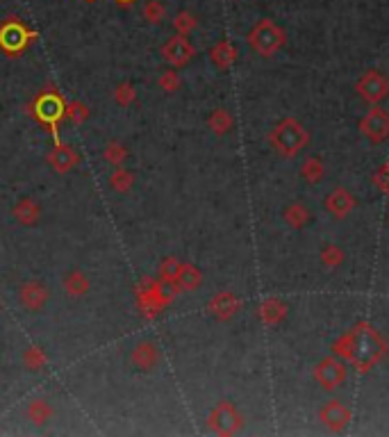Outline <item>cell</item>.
I'll use <instances>...</instances> for the list:
<instances>
[{
  "label": "cell",
  "mask_w": 389,
  "mask_h": 437,
  "mask_svg": "<svg viewBox=\"0 0 389 437\" xmlns=\"http://www.w3.org/2000/svg\"><path fill=\"white\" fill-rule=\"evenodd\" d=\"M248 41L259 52V55H271V52H276L280 46L285 43V32H282L273 21L264 19V21H259L253 30H250Z\"/></svg>",
  "instance_id": "6da1fadb"
},
{
  "label": "cell",
  "mask_w": 389,
  "mask_h": 437,
  "mask_svg": "<svg viewBox=\"0 0 389 437\" xmlns=\"http://www.w3.org/2000/svg\"><path fill=\"white\" fill-rule=\"evenodd\" d=\"M37 37V32H30L26 30L21 21H7L3 28H0V46L7 50V52H19L23 50L26 46L32 41Z\"/></svg>",
  "instance_id": "7a4b0ae2"
},
{
  "label": "cell",
  "mask_w": 389,
  "mask_h": 437,
  "mask_svg": "<svg viewBox=\"0 0 389 437\" xmlns=\"http://www.w3.org/2000/svg\"><path fill=\"white\" fill-rule=\"evenodd\" d=\"M48 296H50V291L43 282L32 280V282H26V285L19 287V303L30 312L43 310L46 303H48Z\"/></svg>",
  "instance_id": "3957f363"
},
{
  "label": "cell",
  "mask_w": 389,
  "mask_h": 437,
  "mask_svg": "<svg viewBox=\"0 0 389 437\" xmlns=\"http://www.w3.org/2000/svg\"><path fill=\"white\" fill-rule=\"evenodd\" d=\"M162 57L171 66H185V64H189V59L194 57V46L182 35L171 37V39L162 46Z\"/></svg>",
  "instance_id": "277c9868"
},
{
  "label": "cell",
  "mask_w": 389,
  "mask_h": 437,
  "mask_svg": "<svg viewBox=\"0 0 389 437\" xmlns=\"http://www.w3.org/2000/svg\"><path fill=\"white\" fill-rule=\"evenodd\" d=\"M210 428L221 435H230L239 428V415L230 403H219L210 415Z\"/></svg>",
  "instance_id": "5b68a950"
},
{
  "label": "cell",
  "mask_w": 389,
  "mask_h": 437,
  "mask_svg": "<svg viewBox=\"0 0 389 437\" xmlns=\"http://www.w3.org/2000/svg\"><path fill=\"white\" fill-rule=\"evenodd\" d=\"M130 362L139 371H152L159 365V351L152 342H139L130 353Z\"/></svg>",
  "instance_id": "8992f818"
},
{
  "label": "cell",
  "mask_w": 389,
  "mask_h": 437,
  "mask_svg": "<svg viewBox=\"0 0 389 437\" xmlns=\"http://www.w3.org/2000/svg\"><path fill=\"white\" fill-rule=\"evenodd\" d=\"M78 162H80V155L66 144H55V148L48 153V164L55 173H68L71 168H75Z\"/></svg>",
  "instance_id": "52a82bcc"
},
{
  "label": "cell",
  "mask_w": 389,
  "mask_h": 437,
  "mask_svg": "<svg viewBox=\"0 0 389 437\" xmlns=\"http://www.w3.org/2000/svg\"><path fill=\"white\" fill-rule=\"evenodd\" d=\"M37 117L48 126H55L64 117V103L57 94H46L37 101Z\"/></svg>",
  "instance_id": "ba28073f"
},
{
  "label": "cell",
  "mask_w": 389,
  "mask_h": 437,
  "mask_svg": "<svg viewBox=\"0 0 389 437\" xmlns=\"http://www.w3.org/2000/svg\"><path fill=\"white\" fill-rule=\"evenodd\" d=\"M273 144L278 146L280 153H287V155H292V153L299 148L303 144V133L301 128H296L292 124H282L276 133H273Z\"/></svg>",
  "instance_id": "9c48e42d"
},
{
  "label": "cell",
  "mask_w": 389,
  "mask_h": 437,
  "mask_svg": "<svg viewBox=\"0 0 389 437\" xmlns=\"http://www.w3.org/2000/svg\"><path fill=\"white\" fill-rule=\"evenodd\" d=\"M376 335H373L371 331H367V328H360L353 340V358L357 360V362L367 365L369 360L376 358Z\"/></svg>",
  "instance_id": "30bf717a"
},
{
  "label": "cell",
  "mask_w": 389,
  "mask_h": 437,
  "mask_svg": "<svg viewBox=\"0 0 389 437\" xmlns=\"http://www.w3.org/2000/svg\"><path fill=\"white\" fill-rule=\"evenodd\" d=\"M14 219L19 221V224L23 226H32L39 221L41 217V210H39V205H37V201H32V198H21V201L14 205Z\"/></svg>",
  "instance_id": "8fae6325"
},
{
  "label": "cell",
  "mask_w": 389,
  "mask_h": 437,
  "mask_svg": "<svg viewBox=\"0 0 389 437\" xmlns=\"http://www.w3.org/2000/svg\"><path fill=\"white\" fill-rule=\"evenodd\" d=\"M239 308V303H237V298H235L232 294H228V291H223V294H219L212 298V303H210V310L215 317L219 319H228V317H232L235 312H237Z\"/></svg>",
  "instance_id": "7c38bea8"
},
{
  "label": "cell",
  "mask_w": 389,
  "mask_h": 437,
  "mask_svg": "<svg viewBox=\"0 0 389 437\" xmlns=\"http://www.w3.org/2000/svg\"><path fill=\"white\" fill-rule=\"evenodd\" d=\"M64 291L71 298H82L89 291V278L82 271H71L64 275Z\"/></svg>",
  "instance_id": "4fadbf2b"
},
{
  "label": "cell",
  "mask_w": 389,
  "mask_h": 437,
  "mask_svg": "<svg viewBox=\"0 0 389 437\" xmlns=\"http://www.w3.org/2000/svg\"><path fill=\"white\" fill-rule=\"evenodd\" d=\"M28 417H30V421H32V424H37V426L48 424L50 417H52L50 403L46 401V398H34V401L28 405Z\"/></svg>",
  "instance_id": "5bb4252c"
},
{
  "label": "cell",
  "mask_w": 389,
  "mask_h": 437,
  "mask_svg": "<svg viewBox=\"0 0 389 437\" xmlns=\"http://www.w3.org/2000/svg\"><path fill=\"white\" fill-rule=\"evenodd\" d=\"M201 280H203L201 271H198L196 266L182 264L178 278H175V287H178V289H196L198 285H201Z\"/></svg>",
  "instance_id": "9a60e30c"
},
{
  "label": "cell",
  "mask_w": 389,
  "mask_h": 437,
  "mask_svg": "<svg viewBox=\"0 0 389 437\" xmlns=\"http://www.w3.org/2000/svg\"><path fill=\"white\" fill-rule=\"evenodd\" d=\"M235 57H237V50H235V46L230 41H221L212 48V59H215V64L221 68L230 66L235 62Z\"/></svg>",
  "instance_id": "2e32d148"
},
{
  "label": "cell",
  "mask_w": 389,
  "mask_h": 437,
  "mask_svg": "<svg viewBox=\"0 0 389 437\" xmlns=\"http://www.w3.org/2000/svg\"><path fill=\"white\" fill-rule=\"evenodd\" d=\"M64 117L71 121L73 126H80L89 119V107L80 101H73V103L64 105Z\"/></svg>",
  "instance_id": "e0dca14e"
},
{
  "label": "cell",
  "mask_w": 389,
  "mask_h": 437,
  "mask_svg": "<svg viewBox=\"0 0 389 437\" xmlns=\"http://www.w3.org/2000/svg\"><path fill=\"white\" fill-rule=\"evenodd\" d=\"M132 182H134L132 173H130L128 168H123V166H117V168H114V173L110 175V185H112V189H114V191H121V194H123V191H128L130 187H132Z\"/></svg>",
  "instance_id": "ac0fdd59"
},
{
  "label": "cell",
  "mask_w": 389,
  "mask_h": 437,
  "mask_svg": "<svg viewBox=\"0 0 389 437\" xmlns=\"http://www.w3.org/2000/svg\"><path fill=\"white\" fill-rule=\"evenodd\" d=\"M46 362H48V360H46V353L39 347H30L26 353H23V365H26L30 371L46 369Z\"/></svg>",
  "instance_id": "d6986e66"
},
{
  "label": "cell",
  "mask_w": 389,
  "mask_h": 437,
  "mask_svg": "<svg viewBox=\"0 0 389 437\" xmlns=\"http://www.w3.org/2000/svg\"><path fill=\"white\" fill-rule=\"evenodd\" d=\"M385 89H387V84L378 73H369V78L362 82V91L367 98H383Z\"/></svg>",
  "instance_id": "ffe728a7"
},
{
  "label": "cell",
  "mask_w": 389,
  "mask_h": 437,
  "mask_svg": "<svg viewBox=\"0 0 389 437\" xmlns=\"http://www.w3.org/2000/svg\"><path fill=\"white\" fill-rule=\"evenodd\" d=\"M319 378L323 380L326 387H335L337 385V380L341 378V365L332 362V360H326L323 367L319 369Z\"/></svg>",
  "instance_id": "44dd1931"
},
{
  "label": "cell",
  "mask_w": 389,
  "mask_h": 437,
  "mask_svg": "<svg viewBox=\"0 0 389 437\" xmlns=\"http://www.w3.org/2000/svg\"><path fill=\"white\" fill-rule=\"evenodd\" d=\"M103 157L108 159L112 166H121L126 162V157H128V148L123 144H119V142H110L108 146H105Z\"/></svg>",
  "instance_id": "7402d4cb"
},
{
  "label": "cell",
  "mask_w": 389,
  "mask_h": 437,
  "mask_svg": "<svg viewBox=\"0 0 389 437\" xmlns=\"http://www.w3.org/2000/svg\"><path fill=\"white\" fill-rule=\"evenodd\" d=\"M198 26V21L194 14H189V12H180L178 17L173 19V28H175V32L182 35V37H187L189 32H194Z\"/></svg>",
  "instance_id": "603a6c76"
},
{
  "label": "cell",
  "mask_w": 389,
  "mask_h": 437,
  "mask_svg": "<svg viewBox=\"0 0 389 437\" xmlns=\"http://www.w3.org/2000/svg\"><path fill=\"white\" fill-rule=\"evenodd\" d=\"M166 17V7L159 3V0H148L146 7H143V19L152 26H157V23H162Z\"/></svg>",
  "instance_id": "cb8c5ba5"
},
{
  "label": "cell",
  "mask_w": 389,
  "mask_h": 437,
  "mask_svg": "<svg viewBox=\"0 0 389 437\" xmlns=\"http://www.w3.org/2000/svg\"><path fill=\"white\" fill-rule=\"evenodd\" d=\"M180 266H182L180 260L166 258L164 262L159 264V278L166 280V282H173V285H175V278H178V273H180Z\"/></svg>",
  "instance_id": "d4e9b609"
},
{
  "label": "cell",
  "mask_w": 389,
  "mask_h": 437,
  "mask_svg": "<svg viewBox=\"0 0 389 437\" xmlns=\"http://www.w3.org/2000/svg\"><path fill=\"white\" fill-rule=\"evenodd\" d=\"M364 128H367V130H369V128H376L371 135L378 139V137H383V135L387 133V130H389V119L385 117L383 112H373L371 117L367 119V124H364Z\"/></svg>",
  "instance_id": "484cf974"
},
{
  "label": "cell",
  "mask_w": 389,
  "mask_h": 437,
  "mask_svg": "<svg viewBox=\"0 0 389 437\" xmlns=\"http://www.w3.org/2000/svg\"><path fill=\"white\" fill-rule=\"evenodd\" d=\"M134 98H137V91L132 84H128V82H121L117 89H114V101H117L121 107H128V105H132L134 103Z\"/></svg>",
  "instance_id": "4316f807"
},
{
  "label": "cell",
  "mask_w": 389,
  "mask_h": 437,
  "mask_svg": "<svg viewBox=\"0 0 389 437\" xmlns=\"http://www.w3.org/2000/svg\"><path fill=\"white\" fill-rule=\"evenodd\" d=\"M210 126H212V130H215V133L223 135V133H228V130H230L232 119H230V114H228L226 110H217L210 117Z\"/></svg>",
  "instance_id": "83f0119b"
},
{
  "label": "cell",
  "mask_w": 389,
  "mask_h": 437,
  "mask_svg": "<svg viewBox=\"0 0 389 437\" xmlns=\"http://www.w3.org/2000/svg\"><path fill=\"white\" fill-rule=\"evenodd\" d=\"M159 87H162L166 94H173V91L180 89V75L175 71H164L159 75Z\"/></svg>",
  "instance_id": "f1b7e54d"
},
{
  "label": "cell",
  "mask_w": 389,
  "mask_h": 437,
  "mask_svg": "<svg viewBox=\"0 0 389 437\" xmlns=\"http://www.w3.org/2000/svg\"><path fill=\"white\" fill-rule=\"evenodd\" d=\"M119 3H132V0H119Z\"/></svg>",
  "instance_id": "f546056e"
}]
</instances>
